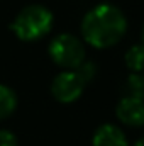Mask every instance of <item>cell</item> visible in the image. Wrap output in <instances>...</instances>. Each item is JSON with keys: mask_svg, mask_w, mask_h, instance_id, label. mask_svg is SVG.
Returning a JSON list of instances; mask_svg holds the SVG:
<instances>
[{"mask_svg": "<svg viewBox=\"0 0 144 146\" xmlns=\"http://www.w3.org/2000/svg\"><path fill=\"white\" fill-rule=\"evenodd\" d=\"M81 37L97 49L117 44L127 31L124 12L112 3H98L90 9L81 21Z\"/></svg>", "mask_w": 144, "mask_h": 146, "instance_id": "obj_1", "label": "cell"}, {"mask_svg": "<svg viewBox=\"0 0 144 146\" xmlns=\"http://www.w3.org/2000/svg\"><path fill=\"white\" fill-rule=\"evenodd\" d=\"M54 24L53 12L41 5V3H31L20 9L15 17L10 22V33L22 42H34L42 37H46Z\"/></svg>", "mask_w": 144, "mask_h": 146, "instance_id": "obj_2", "label": "cell"}, {"mask_svg": "<svg viewBox=\"0 0 144 146\" xmlns=\"http://www.w3.org/2000/svg\"><path fill=\"white\" fill-rule=\"evenodd\" d=\"M48 54L61 70H76L85 61V46L80 37L70 33H61L49 41Z\"/></svg>", "mask_w": 144, "mask_h": 146, "instance_id": "obj_3", "label": "cell"}, {"mask_svg": "<svg viewBox=\"0 0 144 146\" xmlns=\"http://www.w3.org/2000/svg\"><path fill=\"white\" fill-rule=\"evenodd\" d=\"M85 82L76 70H63L51 82V95L61 104H71L78 100L85 90Z\"/></svg>", "mask_w": 144, "mask_h": 146, "instance_id": "obj_4", "label": "cell"}, {"mask_svg": "<svg viewBox=\"0 0 144 146\" xmlns=\"http://www.w3.org/2000/svg\"><path fill=\"white\" fill-rule=\"evenodd\" d=\"M115 115L126 126L141 127L144 126V100L132 95L120 99L115 107Z\"/></svg>", "mask_w": 144, "mask_h": 146, "instance_id": "obj_5", "label": "cell"}, {"mask_svg": "<svg viewBox=\"0 0 144 146\" xmlns=\"http://www.w3.org/2000/svg\"><path fill=\"white\" fill-rule=\"evenodd\" d=\"M92 146H129V141L115 124H102L92 138Z\"/></svg>", "mask_w": 144, "mask_h": 146, "instance_id": "obj_6", "label": "cell"}, {"mask_svg": "<svg viewBox=\"0 0 144 146\" xmlns=\"http://www.w3.org/2000/svg\"><path fill=\"white\" fill-rule=\"evenodd\" d=\"M17 94L14 92V88L0 83V121L10 117L15 109H17Z\"/></svg>", "mask_w": 144, "mask_h": 146, "instance_id": "obj_7", "label": "cell"}, {"mask_svg": "<svg viewBox=\"0 0 144 146\" xmlns=\"http://www.w3.org/2000/svg\"><path fill=\"white\" fill-rule=\"evenodd\" d=\"M126 65L132 73L144 72V44L131 46L126 53Z\"/></svg>", "mask_w": 144, "mask_h": 146, "instance_id": "obj_8", "label": "cell"}, {"mask_svg": "<svg viewBox=\"0 0 144 146\" xmlns=\"http://www.w3.org/2000/svg\"><path fill=\"white\" fill-rule=\"evenodd\" d=\"M127 88L132 97L143 99L144 100V72L143 73H132L127 80Z\"/></svg>", "mask_w": 144, "mask_h": 146, "instance_id": "obj_9", "label": "cell"}, {"mask_svg": "<svg viewBox=\"0 0 144 146\" xmlns=\"http://www.w3.org/2000/svg\"><path fill=\"white\" fill-rule=\"evenodd\" d=\"M76 72L78 75L83 78V82L85 83H88V82H92L93 80V76H95V73H97V66H95V63H92V61H83L78 68H76Z\"/></svg>", "mask_w": 144, "mask_h": 146, "instance_id": "obj_10", "label": "cell"}, {"mask_svg": "<svg viewBox=\"0 0 144 146\" xmlns=\"http://www.w3.org/2000/svg\"><path fill=\"white\" fill-rule=\"evenodd\" d=\"M0 146H19L17 136L9 129H0Z\"/></svg>", "mask_w": 144, "mask_h": 146, "instance_id": "obj_11", "label": "cell"}, {"mask_svg": "<svg viewBox=\"0 0 144 146\" xmlns=\"http://www.w3.org/2000/svg\"><path fill=\"white\" fill-rule=\"evenodd\" d=\"M134 146H144V136L141 138V139H137V141H136V145H134Z\"/></svg>", "mask_w": 144, "mask_h": 146, "instance_id": "obj_12", "label": "cell"}, {"mask_svg": "<svg viewBox=\"0 0 144 146\" xmlns=\"http://www.w3.org/2000/svg\"><path fill=\"white\" fill-rule=\"evenodd\" d=\"M143 41H144V27H143ZM143 44H144V42H143Z\"/></svg>", "mask_w": 144, "mask_h": 146, "instance_id": "obj_13", "label": "cell"}]
</instances>
